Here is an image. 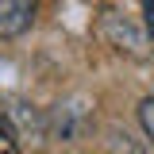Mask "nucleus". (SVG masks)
<instances>
[{"label": "nucleus", "instance_id": "nucleus-1", "mask_svg": "<svg viewBox=\"0 0 154 154\" xmlns=\"http://www.w3.org/2000/svg\"><path fill=\"white\" fill-rule=\"evenodd\" d=\"M35 8L38 0H0V35L16 38L35 23Z\"/></svg>", "mask_w": 154, "mask_h": 154}, {"label": "nucleus", "instance_id": "nucleus-2", "mask_svg": "<svg viewBox=\"0 0 154 154\" xmlns=\"http://www.w3.org/2000/svg\"><path fill=\"white\" fill-rule=\"evenodd\" d=\"M0 154H19V139L8 119H0Z\"/></svg>", "mask_w": 154, "mask_h": 154}, {"label": "nucleus", "instance_id": "nucleus-3", "mask_svg": "<svg viewBox=\"0 0 154 154\" xmlns=\"http://www.w3.org/2000/svg\"><path fill=\"white\" fill-rule=\"evenodd\" d=\"M139 123H143V131H146V139L154 143V96H146V100L139 104Z\"/></svg>", "mask_w": 154, "mask_h": 154}, {"label": "nucleus", "instance_id": "nucleus-4", "mask_svg": "<svg viewBox=\"0 0 154 154\" xmlns=\"http://www.w3.org/2000/svg\"><path fill=\"white\" fill-rule=\"evenodd\" d=\"M146 27L154 31V0H146Z\"/></svg>", "mask_w": 154, "mask_h": 154}]
</instances>
